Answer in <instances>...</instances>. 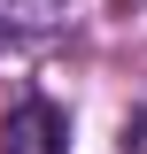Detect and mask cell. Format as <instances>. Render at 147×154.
<instances>
[{"label":"cell","instance_id":"obj_2","mask_svg":"<svg viewBox=\"0 0 147 154\" xmlns=\"http://www.w3.org/2000/svg\"><path fill=\"white\" fill-rule=\"evenodd\" d=\"M70 16V0H0V38H39Z\"/></svg>","mask_w":147,"mask_h":154},{"label":"cell","instance_id":"obj_1","mask_svg":"<svg viewBox=\"0 0 147 154\" xmlns=\"http://www.w3.org/2000/svg\"><path fill=\"white\" fill-rule=\"evenodd\" d=\"M62 139H70V123H62L54 100H23L0 123V154H62Z\"/></svg>","mask_w":147,"mask_h":154}]
</instances>
